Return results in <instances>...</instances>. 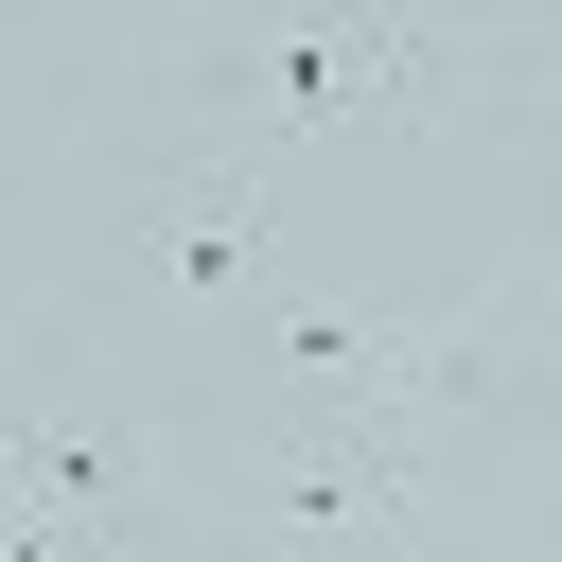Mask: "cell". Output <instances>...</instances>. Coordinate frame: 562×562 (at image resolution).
<instances>
[{
  "label": "cell",
  "instance_id": "cell-2",
  "mask_svg": "<svg viewBox=\"0 0 562 562\" xmlns=\"http://www.w3.org/2000/svg\"><path fill=\"white\" fill-rule=\"evenodd\" d=\"M457 88V35L404 18V0H299L263 53H246V105L263 140H351V123H422Z\"/></svg>",
  "mask_w": 562,
  "mask_h": 562
},
{
  "label": "cell",
  "instance_id": "cell-1",
  "mask_svg": "<svg viewBox=\"0 0 562 562\" xmlns=\"http://www.w3.org/2000/svg\"><path fill=\"white\" fill-rule=\"evenodd\" d=\"M263 527L299 544V562H386L404 527H422V422L404 404H369V386H281V422H263Z\"/></svg>",
  "mask_w": 562,
  "mask_h": 562
},
{
  "label": "cell",
  "instance_id": "cell-3",
  "mask_svg": "<svg viewBox=\"0 0 562 562\" xmlns=\"http://www.w3.org/2000/svg\"><path fill=\"white\" fill-rule=\"evenodd\" d=\"M263 246H281V140H263V123H246V140H193V158L140 193V281H158V299H228Z\"/></svg>",
  "mask_w": 562,
  "mask_h": 562
}]
</instances>
